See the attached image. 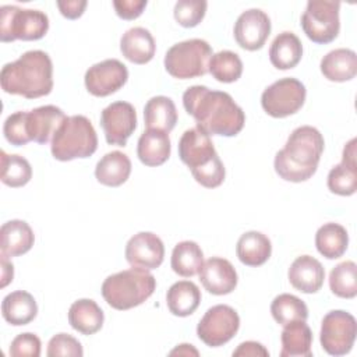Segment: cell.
<instances>
[{
    "label": "cell",
    "mask_w": 357,
    "mask_h": 357,
    "mask_svg": "<svg viewBox=\"0 0 357 357\" xmlns=\"http://www.w3.org/2000/svg\"><path fill=\"white\" fill-rule=\"evenodd\" d=\"M183 106L209 135L234 137L245 123L243 109L227 92L212 91L205 85L187 88L183 93Z\"/></svg>",
    "instance_id": "obj_1"
},
{
    "label": "cell",
    "mask_w": 357,
    "mask_h": 357,
    "mask_svg": "<svg viewBox=\"0 0 357 357\" xmlns=\"http://www.w3.org/2000/svg\"><path fill=\"white\" fill-rule=\"evenodd\" d=\"M324 137L312 126H301L291 131L286 145L280 149L273 162L276 174L291 183H301L311 178L324 152Z\"/></svg>",
    "instance_id": "obj_2"
},
{
    "label": "cell",
    "mask_w": 357,
    "mask_h": 357,
    "mask_svg": "<svg viewBox=\"0 0 357 357\" xmlns=\"http://www.w3.org/2000/svg\"><path fill=\"white\" fill-rule=\"evenodd\" d=\"M1 89L26 99L46 96L53 89V64L43 50H28L0 71Z\"/></svg>",
    "instance_id": "obj_3"
},
{
    "label": "cell",
    "mask_w": 357,
    "mask_h": 357,
    "mask_svg": "<svg viewBox=\"0 0 357 357\" xmlns=\"http://www.w3.org/2000/svg\"><path fill=\"white\" fill-rule=\"evenodd\" d=\"M178 156L202 187L216 188L225 181L223 162L216 153L209 134L201 127L197 126L183 132L178 141Z\"/></svg>",
    "instance_id": "obj_4"
},
{
    "label": "cell",
    "mask_w": 357,
    "mask_h": 357,
    "mask_svg": "<svg viewBox=\"0 0 357 357\" xmlns=\"http://www.w3.org/2000/svg\"><path fill=\"white\" fill-rule=\"evenodd\" d=\"M156 289L155 276L144 268L132 266L107 276L102 283V296L114 310L126 311L141 305Z\"/></svg>",
    "instance_id": "obj_5"
},
{
    "label": "cell",
    "mask_w": 357,
    "mask_h": 357,
    "mask_svg": "<svg viewBox=\"0 0 357 357\" xmlns=\"http://www.w3.org/2000/svg\"><path fill=\"white\" fill-rule=\"evenodd\" d=\"M98 148V135L89 119L82 114L67 117L52 139V155L60 162L89 158Z\"/></svg>",
    "instance_id": "obj_6"
},
{
    "label": "cell",
    "mask_w": 357,
    "mask_h": 357,
    "mask_svg": "<svg viewBox=\"0 0 357 357\" xmlns=\"http://www.w3.org/2000/svg\"><path fill=\"white\" fill-rule=\"evenodd\" d=\"M213 56L211 45L204 39H188L173 45L165 54L166 71L178 79H190L209 73Z\"/></svg>",
    "instance_id": "obj_7"
},
{
    "label": "cell",
    "mask_w": 357,
    "mask_h": 357,
    "mask_svg": "<svg viewBox=\"0 0 357 357\" xmlns=\"http://www.w3.org/2000/svg\"><path fill=\"white\" fill-rule=\"evenodd\" d=\"M49 29V18L40 10L20 8L17 6L0 7V39L13 40H38Z\"/></svg>",
    "instance_id": "obj_8"
},
{
    "label": "cell",
    "mask_w": 357,
    "mask_h": 357,
    "mask_svg": "<svg viewBox=\"0 0 357 357\" xmlns=\"http://www.w3.org/2000/svg\"><path fill=\"white\" fill-rule=\"evenodd\" d=\"M339 1L310 0L301 15V28L307 38L318 45L331 43L340 31Z\"/></svg>",
    "instance_id": "obj_9"
},
{
    "label": "cell",
    "mask_w": 357,
    "mask_h": 357,
    "mask_svg": "<svg viewBox=\"0 0 357 357\" xmlns=\"http://www.w3.org/2000/svg\"><path fill=\"white\" fill-rule=\"evenodd\" d=\"M307 89L301 81L286 77L275 81L261 95L262 109L275 119L297 113L305 102Z\"/></svg>",
    "instance_id": "obj_10"
},
{
    "label": "cell",
    "mask_w": 357,
    "mask_h": 357,
    "mask_svg": "<svg viewBox=\"0 0 357 357\" xmlns=\"http://www.w3.org/2000/svg\"><path fill=\"white\" fill-rule=\"evenodd\" d=\"M356 335V318L343 310L329 311L321 322L319 342L322 349L331 356L347 354L354 344Z\"/></svg>",
    "instance_id": "obj_11"
},
{
    "label": "cell",
    "mask_w": 357,
    "mask_h": 357,
    "mask_svg": "<svg viewBox=\"0 0 357 357\" xmlns=\"http://www.w3.org/2000/svg\"><path fill=\"white\" fill-rule=\"evenodd\" d=\"M240 328V317L226 304L211 307L197 325L198 337L209 347H219L234 337Z\"/></svg>",
    "instance_id": "obj_12"
},
{
    "label": "cell",
    "mask_w": 357,
    "mask_h": 357,
    "mask_svg": "<svg viewBox=\"0 0 357 357\" xmlns=\"http://www.w3.org/2000/svg\"><path fill=\"white\" fill-rule=\"evenodd\" d=\"M100 126L107 144L124 146L137 128V113L134 106L123 100L110 103L100 113Z\"/></svg>",
    "instance_id": "obj_13"
},
{
    "label": "cell",
    "mask_w": 357,
    "mask_h": 357,
    "mask_svg": "<svg viewBox=\"0 0 357 357\" xmlns=\"http://www.w3.org/2000/svg\"><path fill=\"white\" fill-rule=\"evenodd\" d=\"M85 86L93 96L103 98L117 92L128 79L127 67L117 59H106L85 73Z\"/></svg>",
    "instance_id": "obj_14"
},
{
    "label": "cell",
    "mask_w": 357,
    "mask_h": 357,
    "mask_svg": "<svg viewBox=\"0 0 357 357\" xmlns=\"http://www.w3.org/2000/svg\"><path fill=\"white\" fill-rule=\"evenodd\" d=\"M233 33L240 47L250 52L259 50L271 33V20L259 8L245 10L238 15Z\"/></svg>",
    "instance_id": "obj_15"
},
{
    "label": "cell",
    "mask_w": 357,
    "mask_h": 357,
    "mask_svg": "<svg viewBox=\"0 0 357 357\" xmlns=\"http://www.w3.org/2000/svg\"><path fill=\"white\" fill-rule=\"evenodd\" d=\"M124 254L131 266L156 269L163 262L165 245L155 233L139 231L127 241Z\"/></svg>",
    "instance_id": "obj_16"
},
{
    "label": "cell",
    "mask_w": 357,
    "mask_h": 357,
    "mask_svg": "<svg viewBox=\"0 0 357 357\" xmlns=\"http://www.w3.org/2000/svg\"><path fill=\"white\" fill-rule=\"evenodd\" d=\"M199 282L205 287V290L215 296H225L231 293L237 286V272L230 261L212 257L206 259L199 272Z\"/></svg>",
    "instance_id": "obj_17"
},
{
    "label": "cell",
    "mask_w": 357,
    "mask_h": 357,
    "mask_svg": "<svg viewBox=\"0 0 357 357\" xmlns=\"http://www.w3.org/2000/svg\"><path fill=\"white\" fill-rule=\"evenodd\" d=\"M67 119L64 112L54 105H45L26 112L25 126L31 141L38 144H47Z\"/></svg>",
    "instance_id": "obj_18"
},
{
    "label": "cell",
    "mask_w": 357,
    "mask_h": 357,
    "mask_svg": "<svg viewBox=\"0 0 357 357\" xmlns=\"http://www.w3.org/2000/svg\"><path fill=\"white\" fill-rule=\"evenodd\" d=\"M356 138H351L343 148L342 162L333 166L328 174V188L331 192L349 197L357 190V162Z\"/></svg>",
    "instance_id": "obj_19"
},
{
    "label": "cell",
    "mask_w": 357,
    "mask_h": 357,
    "mask_svg": "<svg viewBox=\"0 0 357 357\" xmlns=\"http://www.w3.org/2000/svg\"><path fill=\"white\" fill-rule=\"evenodd\" d=\"M287 276L290 284L296 290L311 294L322 287L325 269L317 258L311 255H300L291 262Z\"/></svg>",
    "instance_id": "obj_20"
},
{
    "label": "cell",
    "mask_w": 357,
    "mask_h": 357,
    "mask_svg": "<svg viewBox=\"0 0 357 357\" xmlns=\"http://www.w3.org/2000/svg\"><path fill=\"white\" fill-rule=\"evenodd\" d=\"M123 56L134 64L149 63L156 52V43L152 33L142 26H134L126 31L120 39Z\"/></svg>",
    "instance_id": "obj_21"
},
{
    "label": "cell",
    "mask_w": 357,
    "mask_h": 357,
    "mask_svg": "<svg viewBox=\"0 0 357 357\" xmlns=\"http://www.w3.org/2000/svg\"><path fill=\"white\" fill-rule=\"evenodd\" d=\"M172 145L169 132L155 128H146L138 139L137 155L138 159L149 167L163 165L170 156Z\"/></svg>",
    "instance_id": "obj_22"
},
{
    "label": "cell",
    "mask_w": 357,
    "mask_h": 357,
    "mask_svg": "<svg viewBox=\"0 0 357 357\" xmlns=\"http://www.w3.org/2000/svg\"><path fill=\"white\" fill-rule=\"evenodd\" d=\"M35 241L31 226L20 219L6 222L0 229V248L1 254L11 257H20L28 252Z\"/></svg>",
    "instance_id": "obj_23"
},
{
    "label": "cell",
    "mask_w": 357,
    "mask_h": 357,
    "mask_svg": "<svg viewBox=\"0 0 357 357\" xmlns=\"http://www.w3.org/2000/svg\"><path fill=\"white\" fill-rule=\"evenodd\" d=\"M322 75L333 82L350 81L357 74V56L351 49H335L326 53L321 60Z\"/></svg>",
    "instance_id": "obj_24"
},
{
    "label": "cell",
    "mask_w": 357,
    "mask_h": 357,
    "mask_svg": "<svg viewBox=\"0 0 357 357\" xmlns=\"http://www.w3.org/2000/svg\"><path fill=\"white\" fill-rule=\"evenodd\" d=\"M1 315L10 325H28L38 315V304L31 293L15 290L3 298Z\"/></svg>",
    "instance_id": "obj_25"
},
{
    "label": "cell",
    "mask_w": 357,
    "mask_h": 357,
    "mask_svg": "<svg viewBox=\"0 0 357 357\" xmlns=\"http://www.w3.org/2000/svg\"><path fill=\"white\" fill-rule=\"evenodd\" d=\"M105 314L96 301L79 298L68 310V324L82 335H93L103 326Z\"/></svg>",
    "instance_id": "obj_26"
},
{
    "label": "cell",
    "mask_w": 357,
    "mask_h": 357,
    "mask_svg": "<svg viewBox=\"0 0 357 357\" xmlns=\"http://www.w3.org/2000/svg\"><path fill=\"white\" fill-rule=\"evenodd\" d=\"M236 254L241 264L247 266H261L272 254V243L264 233L251 230L240 236Z\"/></svg>",
    "instance_id": "obj_27"
},
{
    "label": "cell",
    "mask_w": 357,
    "mask_h": 357,
    "mask_svg": "<svg viewBox=\"0 0 357 357\" xmlns=\"http://www.w3.org/2000/svg\"><path fill=\"white\" fill-rule=\"evenodd\" d=\"M130 173L131 160L126 153L120 151H112L106 153L95 167L96 180L107 187H119L124 184L128 180Z\"/></svg>",
    "instance_id": "obj_28"
},
{
    "label": "cell",
    "mask_w": 357,
    "mask_h": 357,
    "mask_svg": "<svg viewBox=\"0 0 357 357\" xmlns=\"http://www.w3.org/2000/svg\"><path fill=\"white\" fill-rule=\"evenodd\" d=\"M280 357H311L312 332L305 321H294L283 326Z\"/></svg>",
    "instance_id": "obj_29"
},
{
    "label": "cell",
    "mask_w": 357,
    "mask_h": 357,
    "mask_svg": "<svg viewBox=\"0 0 357 357\" xmlns=\"http://www.w3.org/2000/svg\"><path fill=\"white\" fill-rule=\"evenodd\" d=\"M301 56V40L296 33L289 31L279 33L269 47V60L278 70H289L296 67L300 63Z\"/></svg>",
    "instance_id": "obj_30"
},
{
    "label": "cell",
    "mask_w": 357,
    "mask_h": 357,
    "mask_svg": "<svg viewBox=\"0 0 357 357\" xmlns=\"http://www.w3.org/2000/svg\"><path fill=\"white\" fill-rule=\"evenodd\" d=\"M201 303V291L191 280H180L173 283L166 293V304L169 311L176 317H188L198 308Z\"/></svg>",
    "instance_id": "obj_31"
},
{
    "label": "cell",
    "mask_w": 357,
    "mask_h": 357,
    "mask_svg": "<svg viewBox=\"0 0 357 357\" xmlns=\"http://www.w3.org/2000/svg\"><path fill=\"white\" fill-rule=\"evenodd\" d=\"M146 128L170 132L177 123V110L174 102L163 95L151 98L144 107Z\"/></svg>",
    "instance_id": "obj_32"
},
{
    "label": "cell",
    "mask_w": 357,
    "mask_h": 357,
    "mask_svg": "<svg viewBox=\"0 0 357 357\" xmlns=\"http://www.w3.org/2000/svg\"><path fill=\"white\" fill-rule=\"evenodd\" d=\"M349 245L347 230L339 223H325L315 233V247L328 259L340 258Z\"/></svg>",
    "instance_id": "obj_33"
},
{
    "label": "cell",
    "mask_w": 357,
    "mask_h": 357,
    "mask_svg": "<svg viewBox=\"0 0 357 357\" xmlns=\"http://www.w3.org/2000/svg\"><path fill=\"white\" fill-rule=\"evenodd\" d=\"M204 264V252L201 247L191 240L180 241L174 245L172 252V269L183 278L197 275Z\"/></svg>",
    "instance_id": "obj_34"
},
{
    "label": "cell",
    "mask_w": 357,
    "mask_h": 357,
    "mask_svg": "<svg viewBox=\"0 0 357 357\" xmlns=\"http://www.w3.org/2000/svg\"><path fill=\"white\" fill-rule=\"evenodd\" d=\"M271 314L279 325L284 326L294 321H307L308 308L301 298L283 293L273 298L271 304Z\"/></svg>",
    "instance_id": "obj_35"
},
{
    "label": "cell",
    "mask_w": 357,
    "mask_h": 357,
    "mask_svg": "<svg viewBox=\"0 0 357 357\" xmlns=\"http://www.w3.org/2000/svg\"><path fill=\"white\" fill-rule=\"evenodd\" d=\"M0 169L3 184L18 188L29 183L32 177V167L29 162L21 155H8L6 151L0 153Z\"/></svg>",
    "instance_id": "obj_36"
},
{
    "label": "cell",
    "mask_w": 357,
    "mask_h": 357,
    "mask_svg": "<svg viewBox=\"0 0 357 357\" xmlns=\"http://www.w3.org/2000/svg\"><path fill=\"white\" fill-rule=\"evenodd\" d=\"M329 287L340 298H354L357 294V265L353 261L337 264L329 273Z\"/></svg>",
    "instance_id": "obj_37"
},
{
    "label": "cell",
    "mask_w": 357,
    "mask_h": 357,
    "mask_svg": "<svg viewBox=\"0 0 357 357\" xmlns=\"http://www.w3.org/2000/svg\"><path fill=\"white\" fill-rule=\"evenodd\" d=\"M209 73L216 81L230 84L241 77L243 61L237 53L231 50H220L211 57Z\"/></svg>",
    "instance_id": "obj_38"
},
{
    "label": "cell",
    "mask_w": 357,
    "mask_h": 357,
    "mask_svg": "<svg viewBox=\"0 0 357 357\" xmlns=\"http://www.w3.org/2000/svg\"><path fill=\"white\" fill-rule=\"evenodd\" d=\"M206 7L205 0H178L174 4V20L184 28H194L204 20Z\"/></svg>",
    "instance_id": "obj_39"
},
{
    "label": "cell",
    "mask_w": 357,
    "mask_h": 357,
    "mask_svg": "<svg viewBox=\"0 0 357 357\" xmlns=\"http://www.w3.org/2000/svg\"><path fill=\"white\" fill-rule=\"evenodd\" d=\"M25 114H26V112H15V113L10 114L4 121L3 134H4L6 139L14 146H21L31 141L26 134Z\"/></svg>",
    "instance_id": "obj_40"
},
{
    "label": "cell",
    "mask_w": 357,
    "mask_h": 357,
    "mask_svg": "<svg viewBox=\"0 0 357 357\" xmlns=\"http://www.w3.org/2000/svg\"><path fill=\"white\" fill-rule=\"evenodd\" d=\"M46 354L49 357H56V356L81 357L84 354V350L78 339H75L74 336L68 333H57L49 340Z\"/></svg>",
    "instance_id": "obj_41"
},
{
    "label": "cell",
    "mask_w": 357,
    "mask_h": 357,
    "mask_svg": "<svg viewBox=\"0 0 357 357\" xmlns=\"http://www.w3.org/2000/svg\"><path fill=\"white\" fill-rule=\"evenodd\" d=\"M40 346V339L35 333H20L13 339L8 354L11 357H39L42 349Z\"/></svg>",
    "instance_id": "obj_42"
},
{
    "label": "cell",
    "mask_w": 357,
    "mask_h": 357,
    "mask_svg": "<svg viewBox=\"0 0 357 357\" xmlns=\"http://www.w3.org/2000/svg\"><path fill=\"white\" fill-rule=\"evenodd\" d=\"M113 7L120 18L130 21L142 14L144 8L146 7V0H114Z\"/></svg>",
    "instance_id": "obj_43"
},
{
    "label": "cell",
    "mask_w": 357,
    "mask_h": 357,
    "mask_svg": "<svg viewBox=\"0 0 357 357\" xmlns=\"http://www.w3.org/2000/svg\"><path fill=\"white\" fill-rule=\"evenodd\" d=\"M268 357L269 351L258 342L247 340L238 344V347L233 351V357Z\"/></svg>",
    "instance_id": "obj_44"
},
{
    "label": "cell",
    "mask_w": 357,
    "mask_h": 357,
    "mask_svg": "<svg viewBox=\"0 0 357 357\" xmlns=\"http://www.w3.org/2000/svg\"><path fill=\"white\" fill-rule=\"evenodd\" d=\"M56 4L63 17H66L68 20H77L84 14L88 3L85 0H71V1L59 0Z\"/></svg>",
    "instance_id": "obj_45"
},
{
    "label": "cell",
    "mask_w": 357,
    "mask_h": 357,
    "mask_svg": "<svg viewBox=\"0 0 357 357\" xmlns=\"http://www.w3.org/2000/svg\"><path fill=\"white\" fill-rule=\"evenodd\" d=\"M14 278V265L8 261V257L1 254V287H6Z\"/></svg>",
    "instance_id": "obj_46"
},
{
    "label": "cell",
    "mask_w": 357,
    "mask_h": 357,
    "mask_svg": "<svg viewBox=\"0 0 357 357\" xmlns=\"http://www.w3.org/2000/svg\"><path fill=\"white\" fill-rule=\"evenodd\" d=\"M169 354L170 356H176V354H178V356H191V354L192 356H198L199 353H198L197 349L192 347V344L183 343V344H178L176 349H173Z\"/></svg>",
    "instance_id": "obj_47"
}]
</instances>
